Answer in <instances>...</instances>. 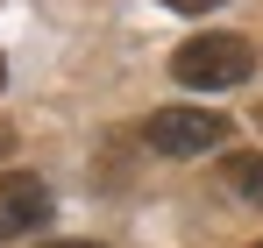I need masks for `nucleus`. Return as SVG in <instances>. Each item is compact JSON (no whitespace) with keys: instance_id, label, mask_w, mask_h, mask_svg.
I'll list each match as a JSON object with an SVG mask.
<instances>
[{"instance_id":"1","label":"nucleus","mask_w":263,"mask_h":248,"mask_svg":"<svg viewBox=\"0 0 263 248\" xmlns=\"http://www.w3.org/2000/svg\"><path fill=\"white\" fill-rule=\"evenodd\" d=\"M249 71H256V43H249V36L206 29V36H192V43L171 50V78L192 85V92H228V85H242Z\"/></svg>"},{"instance_id":"2","label":"nucleus","mask_w":263,"mask_h":248,"mask_svg":"<svg viewBox=\"0 0 263 248\" xmlns=\"http://www.w3.org/2000/svg\"><path fill=\"white\" fill-rule=\"evenodd\" d=\"M220 135H235V128L206 107H157L142 121V142L157 156H206V149H220Z\"/></svg>"},{"instance_id":"3","label":"nucleus","mask_w":263,"mask_h":248,"mask_svg":"<svg viewBox=\"0 0 263 248\" xmlns=\"http://www.w3.org/2000/svg\"><path fill=\"white\" fill-rule=\"evenodd\" d=\"M50 220V184L29 177V170H7L0 177V241H22Z\"/></svg>"},{"instance_id":"4","label":"nucleus","mask_w":263,"mask_h":248,"mask_svg":"<svg viewBox=\"0 0 263 248\" xmlns=\"http://www.w3.org/2000/svg\"><path fill=\"white\" fill-rule=\"evenodd\" d=\"M220 192L263 206V149H235V156H220Z\"/></svg>"},{"instance_id":"5","label":"nucleus","mask_w":263,"mask_h":248,"mask_svg":"<svg viewBox=\"0 0 263 248\" xmlns=\"http://www.w3.org/2000/svg\"><path fill=\"white\" fill-rule=\"evenodd\" d=\"M171 14H214V7H228V0H164Z\"/></svg>"},{"instance_id":"6","label":"nucleus","mask_w":263,"mask_h":248,"mask_svg":"<svg viewBox=\"0 0 263 248\" xmlns=\"http://www.w3.org/2000/svg\"><path fill=\"white\" fill-rule=\"evenodd\" d=\"M7 149H14V128H7V121H0V156H7Z\"/></svg>"},{"instance_id":"7","label":"nucleus","mask_w":263,"mask_h":248,"mask_svg":"<svg viewBox=\"0 0 263 248\" xmlns=\"http://www.w3.org/2000/svg\"><path fill=\"white\" fill-rule=\"evenodd\" d=\"M50 248H100V241H50Z\"/></svg>"},{"instance_id":"8","label":"nucleus","mask_w":263,"mask_h":248,"mask_svg":"<svg viewBox=\"0 0 263 248\" xmlns=\"http://www.w3.org/2000/svg\"><path fill=\"white\" fill-rule=\"evenodd\" d=\"M0 85H7V57H0Z\"/></svg>"},{"instance_id":"9","label":"nucleus","mask_w":263,"mask_h":248,"mask_svg":"<svg viewBox=\"0 0 263 248\" xmlns=\"http://www.w3.org/2000/svg\"><path fill=\"white\" fill-rule=\"evenodd\" d=\"M256 128H263V114H256Z\"/></svg>"},{"instance_id":"10","label":"nucleus","mask_w":263,"mask_h":248,"mask_svg":"<svg viewBox=\"0 0 263 248\" xmlns=\"http://www.w3.org/2000/svg\"><path fill=\"white\" fill-rule=\"evenodd\" d=\"M256 248H263V241H256Z\"/></svg>"}]
</instances>
